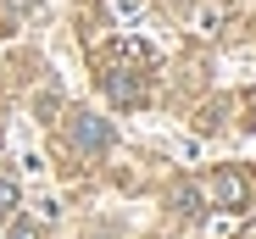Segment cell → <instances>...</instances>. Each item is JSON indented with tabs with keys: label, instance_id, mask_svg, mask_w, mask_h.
I'll return each mask as SVG.
<instances>
[{
	"label": "cell",
	"instance_id": "6da1fadb",
	"mask_svg": "<svg viewBox=\"0 0 256 239\" xmlns=\"http://www.w3.org/2000/svg\"><path fill=\"white\" fill-rule=\"evenodd\" d=\"M72 139L100 150V145H112V128H106V123H95V117H78V123H72Z\"/></svg>",
	"mask_w": 256,
	"mask_h": 239
},
{
	"label": "cell",
	"instance_id": "7a4b0ae2",
	"mask_svg": "<svg viewBox=\"0 0 256 239\" xmlns=\"http://www.w3.org/2000/svg\"><path fill=\"white\" fill-rule=\"evenodd\" d=\"M223 195V206H245V184H240V173H218V184H212Z\"/></svg>",
	"mask_w": 256,
	"mask_h": 239
},
{
	"label": "cell",
	"instance_id": "3957f363",
	"mask_svg": "<svg viewBox=\"0 0 256 239\" xmlns=\"http://www.w3.org/2000/svg\"><path fill=\"white\" fill-rule=\"evenodd\" d=\"M12 206H17V178H12V173H0V217H6Z\"/></svg>",
	"mask_w": 256,
	"mask_h": 239
},
{
	"label": "cell",
	"instance_id": "277c9868",
	"mask_svg": "<svg viewBox=\"0 0 256 239\" xmlns=\"http://www.w3.org/2000/svg\"><path fill=\"white\" fill-rule=\"evenodd\" d=\"M17 239H39V228H28V223H22V228H17Z\"/></svg>",
	"mask_w": 256,
	"mask_h": 239
}]
</instances>
